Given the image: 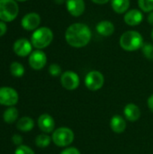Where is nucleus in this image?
<instances>
[{
    "label": "nucleus",
    "mask_w": 153,
    "mask_h": 154,
    "mask_svg": "<svg viewBox=\"0 0 153 154\" xmlns=\"http://www.w3.org/2000/svg\"><path fill=\"white\" fill-rule=\"evenodd\" d=\"M92 39V31L89 26L83 23L70 24L65 32L67 43L73 48L86 47Z\"/></svg>",
    "instance_id": "obj_1"
},
{
    "label": "nucleus",
    "mask_w": 153,
    "mask_h": 154,
    "mask_svg": "<svg viewBox=\"0 0 153 154\" xmlns=\"http://www.w3.org/2000/svg\"><path fill=\"white\" fill-rule=\"evenodd\" d=\"M148 107H149V109L153 113V95H151L148 98Z\"/></svg>",
    "instance_id": "obj_30"
},
{
    "label": "nucleus",
    "mask_w": 153,
    "mask_h": 154,
    "mask_svg": "<svg viewBox=\"0 0 153 154\" xmlns=\"http://www.w3.org/2000/svg\"><path fill=\"white\" fill-rule=\"evenodd\" d=\"M5 32H6V24L5 23V22H0V37L5 35Z\"/></svg>",
    "instance_id": "obj_29"
},
{
    "label": "nucleus",
    "mask_w": 153,
    "mask_h": 154,
    "mask_svg": "<svg viewBox=\"0 0 153 154\" xmlns=\"http://www.w3.org/2000/svg\"><path fill=\"white\" fill-rule=\"evenodd\" d=\"M51 141V138L47 134H41L35 138V144L39 148H46L50 145Z\"/></svg>",
    "instance_id": "obj_21"
},
{
    "label": "nucleus",
    "mask_w": 153,
    "mask_h": 154,
    "mask_svg": "<svg viewBox=\"0 0 153 154\" xmlns=\"http://www.w3.org/2000/svg\"><path fill=\"white\" fill-rule=\"evenodd\" d=\"M66 8L71 16L79 17L86 10V3L84 0H66Z\"/></svg>",
    "instance_id": "obj_10"
},
{
    "label": "nucleus",
    "mask_w": 153,
    "mask_h": 154,
    "mask_svg": "<svg viewBox=\"0 0 153 154\" xmlns=\"http://www.w3.org/2000/svg\"><path fill=\"white\" fill-rule=\"evenodd\" d=\"M12 141L15 145L20 146L22 145V143H23V137L19 134H14L12 137Z\"/></svg>",
    "instance_id": "obj_28"
},
{
    "label": "nucleus",
    "mask_w": 153,
    "mask_h": 154,
    "mask_svg": "<svg viewBox=\"0 0 153 154\" xmlns=\"http://www.w3.org/2000/svg\"><path fill=\"white\" fill-rule=\"evenodd\" d=\"M142 51L144 57H146L149 60H152L153 57V45L149 42H144V44L142 47Z\"/></svg>",
    "instance_id": "obj_24"
},
{
    "label": "nucleus",
    "mask_w": 153,
    "mask_h": 154,
    "mask_svg": "<svg viewBox=\"0 0 153 154\" xmlns=\"http://www.w3.org/2000/svg\"><path fill=\"white\" fill-rule=\"evenodd\" d=\"M60 83L65 89L72 91L78 88L80 84V79L76 72L72 70H67L61 74Z\"/></svg>",
    "instance_id": "obj_8"
},
{
    "label": "nucleus",
    "mask_w": 153,
    "mask_h": 154,
    "mask_svg": "<svg viewBox=\"0 0 153 154\" xmlns=\"http://www.w3.org/2000/svg\"><path fill=\"white\" fill-rule=\"evenodd\" d=\"M140 10L143 13H151L153 11V0H138Z\"/></svg>",
    "instance_id": "obj_23"
},
{
    "label": "nucleus",
    "mask_w": 153,
    "mask_h": 154,
    "mask_svg": "<svg viewBox=\"0 0 153 154\" xmlns=\"http://www.w3.org/2000/svg\"><path fill=\"white\" fill-rule=\"evenodd\" d=\"M151 40H152L153 42V29L151 30Z\"/></svg>",
    "instance_id": "obj_34"
},
{
    "label": "nucleus",
    "mask_w": 153,
    "mask_h": 154,
    "mask_svg": "<svg viewBox=\"0 0 153 154\" xmlns=\"http://www.w3.org/2000/svg\"><path fill=\"white\" fill-rule=\"evenodd\" d=\"M90 1L93 2L94 4H96V5H106L111 0H90Z\"/></svg>",
    "instance_id": "obj_32"
},
{
    "label": "nucleus",
    "mask_w": 153,
    "mask_h": 154,
    "mask_svg": "<svg viewBox=\"0 0 153 154\" xmlns=\"http://www.w3.org/2000/svg\"><path fill=\"white\" fill-rule=\"evenodd\" d=\"M104 75L98 70H91L85 77V86L90 91H97L104 86Z\"/></svg>",
    "instance_id": "obj_6"
},
{
    "label": "nucleus",
    "mask_w": 153,
    "mask_h": 154,
    "mask_svg": "<svg viewBox=\"0 0 153 154\" xmlns=\"http://www.w3.org/2000/svg\"><path fill=\"white\" fill-rule=\"evenodd\" d=\"M96 31L98 34L104 36V37H109L112 36L115 31V24L108 20H103L97 23L96 26Z\"/></svg>",
    "instance_id": "obj_15"
},
{
    "label": "nucleus",
    "mask_w": 153,
    "mask_h": 154,
    "mask_svg": "<svg viewBox=\"0 0 153 154\" xmlns=\"http://www.w3.org/2000/svg\"><path fill=\"white\" fill-rule=\"evenodd\" d=\"M53 40V32L49 27H40L36 29L31 38L32 46L38 50L48 47Z\"/></svg>",
    "instance_id": "obj_3"
},
{
    "label": "nucleus",
    "mask_w": 153,
    "mask_h": 154,
    "mask_svg": "<svg viewBox=\"0 0 153 154\" xmlns=\"http://www.w3.org/2000/svg\"><path fill=\"white\" fill-rule=\"evenodd\" d=\"M111 6L115 13L118 14H125L130 7V0H111Z\"/></svg>",
    "instance_id": "obj_18"
},
{
    "label": "nucleus",
    "mask_w": 153,
    "mask_h": 154,
    "mask_svg": "<svg viewBox=\"0 0 153 154\" xmlns=\"http://www.w3.org/2000/svg\"><path fill=\"white\" fill-rule=\"evenodd\" d=\"M41 23V16L37 13H29L22 19V26L27 31H35Z\"/></svg>",
    "instance_id": "obj_12"
},
{
    "label": "nucleus",
    "mask_w": 153,
    "mask_h": 154,
    "mask_svg": "<svg viewBox=\"0 0 153 154\" xmlns=\"http://www.w3.org/2000/svg\"><path fill=\"white\" fill-rule=\"evenodd\" d=\"M34 127V121L29 116H23L19 119L16 124V128L22 132H30Z\"/></svg>",
    "instance_id": "obj_19"
},
{
    "label": "nucleus",
    "mask_w": 153,
    "mask_h": 154,
    "mask_svg": "<svg viewBox=\"0 0 153 154\" xmlns=\"http://www.w3.org/2000/svg\"><path fill=\"white\" fill-rule=\"evenodd\" d=\"M38 126L44 134H50L54 131L55 121L51 116L48 114H43L38 118Z\"/></svg>",
    "instance_id": "obj_14"
},
{
    "label": "nucleus",
    "mask_w": 153,
    "mask_h": 154,
    "mask_svg": "<svg viewBox=\"0 0 153 154\" xmlns=\"http://www.w3.org/2000/svg\"><path fill=\"white\" fill-rule=\"evenodd\" d=\"M54 2H55L57 5H62L63 3L66 2V0H54Z\"/></svg>",
    "instance_id": "obj_33"
},
{
    "label": "nucleus",
    "mask_w": 153,
    "mask_h": 154,
    "mask_svg": "<svg viewBox=\"0 0 153 154\" xmlns=\"http://www.w3.org/2000/svg\"><path fill=\"white\" fill-rule=\"evenodd\" d=\"M124 117L130 122H136L141 117V110L140 108L133 103L127 104L124 108Z\"/></svg>",
    "instance_id": "obj_16"
},
{
    "label": "nucleus",
    "mask_w": 153,
    "mask_h": 154,
    "mask_svg": "<svg viewBox=\"0 0 153 154\" xmlns=\"http://www.w3.org/2000/svg\"><path fill=\"white\" fill-rule=\"evenodd\" d=\"M75 138L73 131L68 127H60L52 133L51 140L59 147H67L70 145Z\"/></svg>",
    "instance_id": "obj_4"
},
{
    "label": "nucleus",
    "mask_w": 153,
    "mask_h": 154,
    "mask_svg": "<svg viewBox=\"0 0 153 154\" xmlns=\"http://www.w3.org/2000/svg\"><path fill=\"white\" fill-rule=\"evenodd\" d=\"M49 73L50 76L52 77H59L61 76L62 74V70H61V67L57 64V63H52L50 65L49 67Z\"/></svg>",
    "instance_id": "obj_25"
},
{
    "label": "nucleus",
    "mask_w": 153,
    "mask_h": 154,
    "mask_svg": "<svg viewBox=\"0 0 153 154\" xmlns=\"http://www.w3.org/2000/svg\"><path fill=\"white\" fill-rule=\"evenodd\" d=\"M147 22L149 23V24H150V25L153 26V11L148 14V16H147Z\"/></svg>",
    "instance_id": "obj_31"
},
{
    "label": "nucleus",
    "mask_w": 153,
    "mask_h": 154,
    "mask_svg": "<svg viewBox=\"0 0 153 154\" xmlns=\"http://www.w3.org/2000/svg\"><path fill=\"white\" fill-rule=\"evenodd\" d=\"M18 100V93L13 88H0V105L5 106H14L17 104Z\"/></svg>",
    "instance_id": "obj_7"
},
{
    "label": "nucleus",
    "mask_w": 153,
    "mask_h": 154,
    "mask_svg": "<svg viewBox=\"0 0 153 154\" xmlns=\"http://www.w3.org/2000/svg\"><path fill=\"white\" fill-rule=\"evenodd\" d=\"M120 47L125 51H136L142 49L144 40L141 32L135 30L124 32L119 39Z\"/></svg>",
    "instance_id": "obj_2"
},
{
    "label": "nucleus",
    "mask_w": 153,
    "mask_h": 154,
    "mask_svg": "<svg viewBox=\"0 0 153 154\" xmlns=\"http://www.w3.org/2000/svg\"><path fill=\"white\" fill-rule=\"evenodd\" d=\"M19 13L15 0H0V20L4 22L14 21Z\"/></svg>",
    "instance_id": "obj_5"
},
{
    "label": "nucleus",
    "mask_w": 153,
    "mask_h": 154,
    "mask_svg": "<svg viewBox=\"0 0 153 154\" xmlns=\"http://www.w3.org/2000/svg\"><path fill=\"white\" fill-rule=\"evenodd\" d=\"M110 127L112 131L115 134H122L126 129V121L125 119L119 115H115L111 118Z\"/></svg>",
    "instance_id": "obj_17"
},
{
    "label": "nucleus",
    "mask_w": 153,
    "mask_h": 154,
    "mask_svg": "<svg viewBox=\"0 0 153 154\" xmlns=\"http://www.w3.org/2000/svg\"><path fill=\"white\" fill-rule=\"evenodd\" d=\"M60 154H81L80 153V152L77 149V148H75V147H69V148H66V149H64Z\"/></svg>",
    "instance_id": "obj_27"
},
{
    "label": "nucleus",
    "mask_w": 153,
    "mask_h": 154,
    "mask_svg": "<svg viewBox=\"0 0 153 154\" xmlns=\"http://www.w3.org/2000/svg\"><path fill=\"white\" fill-rule=\"evenodd\" d=\"M32 44L26 39H19L14 44V51L20 57H26L32 53Z\"/></svg>",
    "instance_id": "obj_13"
},
{
    "label": "nucleus",
    "mask_w": 153,
    "mask_h": 154,
    "mask_svg": "<svg viewBox=\"0 0 153 154\" xmlns=\"http://www.w3.org/2000/svg\"><path fill=\"white\" fill-rule=\"evenodd\" d=\"M14 154H35L34 152L26 145H20L16 148Z\"/></svg>",
    "instance_id": "obj_26"
},
{
    "label": "nucleus",
    "mask_w": 153,
    "mask_h": 154,
    "mask_svg": "<svg viewBox=\"0 0 153 154\" xmlns=\"http://www.w3.org/2000/svg\"><path fill=\"white\" fill-rule=\"evenodd\" d=\"M16 1H19V2H24V1H27V0H16Z\"/></svg>",
    "instance_id": "obj_35"
},
{
    "label": "nucleus",
    "mask_w": 153,
    "mask_h": 154,
    "mask_svg": "<svg viewBox=\"0 0 153 154\" xmlns=\"http://www.w3.org/2000/svg\"><path fill=\"white\" fill-rule=\"evenodd\" d=\"M18 110L14 107V106H10L9 108H7L4 115H3V118H4V121L7 124H12L14 122L16 121V119L18 118Z\"/></svg>",
    "instance_id": "obj_20"
},
{
    "label": "nucleus",
    "mask_w": 153,
    "mask_h": 154,
    "mask_svg": "<svg viewBox=\"0 0 153 154\" xmlns=\"http://www.w3.org/2000/svg\"><path fill=\"white\" fill-rule=\"evenodd\" d=\"M143 18V12L136 8L128 10L124 15V21L129 26H137L141 24Z\"/></svg>",
    "instance_id": "obj_11"
},
{
    "label": "nucleus",
    "mask_w": 153,
    "mask_h": 154,
    "mask_svg": "<svg viewBox=\"0 0 153 154\" xmlns=\"http://www.w3.org/2000/svg\"><path fill=\"white\" fill-rule=\"evenodd\" d=\"M10 72L16 78H21L24 74V68L19 62H13L10 66Z\"/></svg>",
    "instance_id": "obj_22"
},
{
    "label": "nucleus",
    "mask_w": 153,
    "mask_h": 154,
    "mask_svg": "<svg viewBox=\"0 0 153 154\" xmlns=\"http://www.w3.org/2000/svg\"><path fill=\"white\" fill-rule=\"evenodd\" d=\"M46 63H47V56L42 51L36 50L30 54L29 64L32 69L35 70L42 69L45 67Z\"/></svg>",
    "instance_id": "obj_9"
},
{
    "label": "nucleus",
    "mask_w": 153,
    "mask_h": 154,
    "mask_svg": "<svg viewBox=\"0 0 153 154\" xmlns=\"http://www.w3.org/2000/svg\"><path fill=\"white\" fill-rule=\"evenodd\" d=\"M152 60H153V57H152Z\"/></svg>",
    "instance_id": "obj_36"
}]
</instances>
